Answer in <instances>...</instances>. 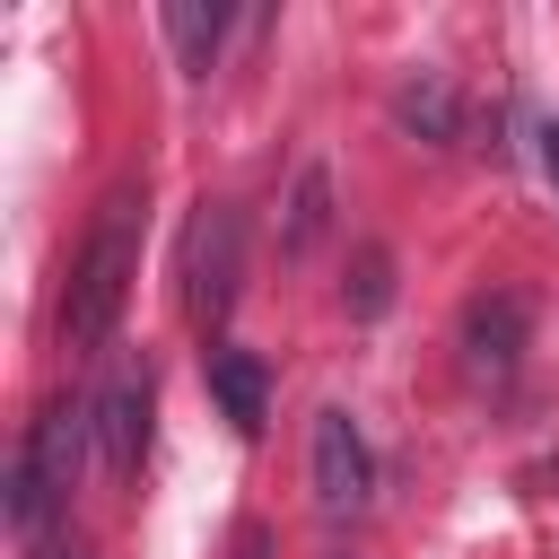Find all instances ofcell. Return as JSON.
Listing matches in <instances>:
<instances>
[{
  "instance_id": "obj_1",
  "label": "cell",
  "mask_w": 559,
  "mask_h": 559,
  "mask_svg": "<svg viewBox=\"0 0 559 559\" xmlns=\"http://www.w3.org/2000/svg\"><path fill=\"white\" fill-rule=\"evenodd\" d=\"M131 280H140V183H114L79 262H70V297H61V341L70 349H105L122 306H131Z\"/></svg>"
},
{
  "instance_id": "obj_2",
  "label": "cell",
  "mask_w": 559,
  "mask_h": 559,
  "mask_svg": "<svg viewBox=\"0 0 559 559\" xmlns=\"http://www.w3.org/2000/svg\"><path fill=\"white\" fill-rule=\"evenodd\" d=\"M79 437H87V411H70V402H52L35 428H26V445H17V472H9V524L35 542L44 524H52V507L70 498V480H79Z\"/></svg>"
},
{
  "instance_id": "obj_3",
  "label": "cell",
  "mask_w": 559,
  "mask_h": 559,
  "mask_svg": "<svg viewBox=\"0 0 559 559\" xmlns=\"http://www.w3.org/2000/svg\"><path fill=\"white\" fill-rule=\"evenodd\" d=\"M236 271H245V218L227 201H201L192 236H183V306L201 323H227L236 306Z\"/></svg>"
},
{
  "instance_id": "obj_4",
  "label": "cell",
  "mask_w": 559,
  "mask_h": 559,
  "mask_svg": "<svg viewBox=\"0 0 559 559\" xmlns=\"http://www.w3.org/2000/svg\"><path fill=\"white\" fill-rule=\"evenodd\" d=\"M306 463H314V507H323L332 524L367 507L376 463H367V437H358L349 411H314V445H306Z\"/></svg>"
},
{
  "instance_id": "obj_5",
  "label": "cell",
  "mask_w": 559,
  "mask_h": 559,
  "mask_svg": "<svg viewBox=\"0 0 559 559\" xmlns=\"http://www.w3.org/2000/svg\"><path fill=\"white\" fill-rule=\"evenodd\" d=\"M87 428L105 437V472H114V480H131V472H140V454H148V367H114V376H105V393L87 402Z\"/></svg>"
},
{
  "instance_id": "obj_6",
  "label": "cell",
  "mask_w": 559,
  "mask_h": 559,
  "mask_svg": "<svg viewBox=\"0 0 559 559\" xmlns=\"http://www.w3.org/2000/svg\"><path fill=\"white\" fill-rule=\"evenodd\" d=\"M515 341H524V306H515L507 288L472 297V314H463V358H472V376L507 384V376H515Z\"/></svg>"
},
{
  "instance_id": "obj_7",
  "label": "cell",
  "mask_w": 559,
  "mask_h": 559,
  "mask_svg": "<svg viewBox=\"0 0 559 559\" xmlns=\"http://www.w3.org/2000/svg\"><path fill=\"white\" fill-rule=\"evenodd\" d=\"M210 393H218V411H227L236 437H253L262 411H271V376H262L253 349H210Z\"/></svg>"
},
{
  "instance_id": "obj_8",
  "label": "cell",
  "mask_w": 559,
  "mask_h": 559,
  "mask_svg": "<svg viewBox=\"0 0 559 559\" xmlns=\"http://www.w3.org/2000/svg\"><path fill=\"white\" fill-rule=\"evenodd\" d=\"M218 35H227V9H218V0H166V44H175L192 70H210Z\"/></svg>"
},
{
  "instance_id": "obj_9",
  "label": "cell",
  "mask_w": 559,
  "mask_h": 559,
  "mask_svg": "<svg viewBox=\"0 0 559 559\" xmlns=\"http://www.w3.org/2000/svg\"><path fill=\"white\" fill-rule=\"evenodd\" d=\"M323 218H332V175H323V166H297V192H288V253H314Z\"/></svg>"
},
{
  "instance_id": "obj_10",
  "label": "cell",
  "mask_w": 559,
  "mask_h": 559,
  "mask_svg": "<svg viewBox=\"0 0 559 559\" xmlns=\"http://www.w3.org/2000/svg\"><path fill=\"white\" fill-rule=\"evenodd\" d=\"M341 297H349V314H384V297H393V253L367 245V253H358V288H341Z\"/></svg>"
},
{
  "instance_id": "obj_11",
  "label": "cell",
  "mask_w": 559,
  "mask_h": 559,
  "mask_svg": "<svg viewBox=\"0 0 559 559\" xmlns=\"http://www.w3.org/2000/svg\"><path fill=\"white\" fill-rule=\"evenodd\" d=\"M402 122H428V140H445V131H454V96H445V79L402 87Z\"/></svg>"
},
{
  "instance_id": "obj_12",
  "label": "cell",
  "mask_w": 559,
  "mask_h": 559,
  "mask_svg": "<svg viewBox=\"0 0 559 559\" xmlns=\"http://www.w3.org/2000/svg\"><path fill=\"white\" fill-rule=\"evenodd\" d=\"M542 166H550V183H559V122L542 131Z\"/></svg>"
},
{
  "instance_id": "obj_13",
  "label": "cell",
  "mask_w": 559,
  "mask_h": 559,
  "mask_svg": "<svg viewBox=\"0 0 559 559\" xmlns=\"http://www.w3.org/2000/svg\"><path fill=\"white\" fill-rule=\"evenodd\" d=\"M236 559H262V533H245V542H236Z\"/></svg>"
},
{
  "instance_id": "obj_14",
  "label": "cell",
  "mask_w": 559,
  "mask_h": 559,
  "mask_svg": "<svg viewBox=\"0 0 559 559\" xmlns=\"http://www.w3.org/2000/svg\"><path fill=\"white\" fill-rule=\"evenodd\" d=\"M44 559H87V550H79V542H61V550H44Z\"/></svg>"
}]
</instances>
